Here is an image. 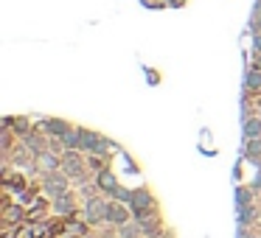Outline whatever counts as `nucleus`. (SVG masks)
<instances>
[{
  "mask_svg": "<svg viewBox=\"0 0 261 238\" xmlns=\"http://www.w3.org/2000/svg\"><path fill=\"white\" fill-rule=\"evenodd\" d=\"M40 129L45 132L48 137H62L65 132L70 129V124H68V121H62V118H45L40 124Z\"/></svg>",
  "mask_w": 261,
  "mask_h": 238,
  "instance_id": "obj_7",
  "label": "nucleus"
},
{
  "mask_svg": "<svg viewBox=\"0 0 261 238\" xmlns=\"http://www.w3.org/2000/svg\"><path fill=\"white\" fill-rule=\"evenodd\" d=\"M255 68H261V53H258V56H255Z\"/></svg>",
  "mask_w": 261,
  "mask_h": 238,
  "instance_id": "obj_23",
  "label": "nucleus"
},
{
  "mask_svg": "<svg viewBox=\"0 0 261 238\" xmlns=\"http://www.w3.org/2000/svg\"><path fill=\"white\" fill-rule=\"evenodd\" d=\"M253 48H255V51L261 53V31H258V34H255V37H253Z\"/></svg>",
  "mask_w": 261,
  "mask_h": 238,
  "instance_id": "obj_20",
  "label": "nucleus"
},
{
  "mask_svg": "<svg viewBox=\"0 0 261 238\" xmlns=\"http://www.w3.org/2000/svg\"><path fill=\"white\" fill-rule=\"evenodd\" d=\"M244 154H247V160H253V163H261V137H247Z\"/></svg>",
  "mask_w": 261,
  "mask_h": 238,
  "instance_id": "obj_13",
  "label": "nucleus"
},
{
  "mask_svg": "<svg viewBox=\"0 0 261 238\" xmlns=\"http://www.w3.org/2000/svg\"><path fill=\"white\" fill-rule=\"evenodd\" d=\"M54 210H57L59 216H68V219H70V216L76 213V199H73V193L68 191V193H62V196L54 199Z\"/></svg>",
  "mask_w": 261,
  "mask_h": 238,
  "instance_id": "obj_8",
  "label": "nucleus"
},
{
  "mask_svg": "<svg viewBox=\"0 0 261 238\" xmlns=\"http://www.w3.org/2000/svg\"><path fill=\"white\" fill-rule=\"evenodd\" d=\"M25 219V210L17 207V204H12V207H6V224H14V221H23Z\"/></svg>",
  "mask_w": 261,
  "mask_h": 238,
  "instance_id": "obj_16",
  "label": "nucleus"
},
{
  "mask_svg": "<svg viewBox=\"0 0 261 238\" xmlns=\"http://www.w3.org/2000/svg\"><path fill=\"white\" fill-rule=\"evenodd\" d=\"M107 204L110 202H104L101 196H90L87 199V204H85V216H82V219L87 221V224H98V221H104L107 219Z\"/></svg>",
  "mask_w": 261,
  "mask_h": 238,
  "instance_id": "obj_4",
  "label": "nucleus"
},
{
  "mask_svg": "<svg viewBox=\"0 0 261 238\" xmlns=\"http://www.w3.org/2000/svg\"><path fill=\"white\" fill-rule=\"evenodd\" d=\"M242 238H258V235H253V232H242Z\"/></svg>",
  "mask_w": 261,
  "mask_h": 238,
  "instance_id": "obj_22",
  "label": "nucleus"
},
{
  "mask_svg": "<svg viewBox=\"0 0 261 238\" xmlns=\"http://www.w3.org/2000/svg\"><path fill=\"white\" fill-rule=\"evenodd\" d=\"M132 219V207L126 202H110L107 204V219L104 221H110V224H115V227H121V224H126V221Z\"/></svg>",
  "mask_w": 261,
  "mask_h": 238,
  "instance_id": "obj_5",
  "label": "nucleus"
},
{
  "mask_svg": "<svg viewBox=\"0 0 261 238\" xmlns=\"http://www.w3.org/2000/svg\"><path fill=\"white\" fill-rule=\"evenodd\" d=\"M244 87L247 90H261V68H250L247 70V76H244Z\"/></svg>",
  "mask_w": 261,
  "mask_h": 238,
  "instance_id": "obj_14",
  "label": "nucleus"
},
{
  "mask_svg": "<svg viewBox=\"0 0 261 238\" xmlns=\"http://www.w3.org/2000/svg\"><path fill=\"white\" fill-rule=\"evenodd\" d=\"M244 137H261V118H244Z\"/></svg>",
  "mask_w": 261,
  "mask_h": 238,
  "instance_id": "obj_15",
  "label": "nucleus"
},
{
  "mask_svg": "<svg viewBox=\"0 0 261 238\" xmlns=\"http://www.w3.org/2000/svg\"><path fill=\"white\" fill-rule=\"evenodd\" d=\"M143 230H141V221L138 219H129L126 224L118 227V238H141Z\"/></svg>",
  "mask_w": 261,
  "mask_h": 238,
  "instance_id": "obj_10",
  "label": "nucleus"
},
{
  "mask_svg": "<svg viewBox=\"0 0 261 238\" xmlns=\"http://www.w3.org/2000/svg\"><path fill=\"white\" fill-rule=\"evenodd\" d=\"M3 124H6V129H14L20 137H23V135H29V132H31L29 118H12V115H9V118H3Z\"/></svg>",
  "mask_w": 261,
  "mask_h": 238,
  "instance_id": "obj_11",
  "label": "nucleus"
},
{
  "mask_svg": "<svg viewBox=\"0 0 261 238\" xmlns=\"http://www.w3.org/2000/svg\"><path fill=\"white\" fill-rule=\"evenodd\" d=\"M141 230H143V238H158L160 235V219L152 216V219L141 221Z\"/></svg>",
  "mask_w": 261,
  "mask_h": 238,
  "instance_id": "obj_12",
  "label": "nucleus"
},
{
  "mask_svg": "<svg viewBox=\"0 0 261 238\" xmlns=\"http://www.w3.org/2000/svg\"><path fill=\"white\" fill-rule=\"evenodd\" d=\"M253 219H255V207H250V204L242 207V224H250Z\"/></svg>",
  "mask_w": 261,
  "mask_h": 238,
  "instance_id": "obj_19",
  "label": "nucleus"
},
{
  "mask_svg": "<svg viewBox=\"0 0 261 238\" xmlns=\"http://www.w3.org/2000/svg\"><path fill=\"white\" fill-rule=\"evenodd\" d=\"M129 207H132V219H138V221H146V219H152V216H158V210H154V196L146 188L132 191Z\"/></svg>",
  "mask_w": 261,
  "mask_h": 238,
  "instance_id": "obj_1",
  "label": "nucleus"
},
{
  "mask_svg": "<svg viewBox=\"0 0 261 238\" xmlns=\"http://www.w3.org/2000/svg\"><path fill=\"white\" fill-rule=\"evenodd\" d=\"M68 188H70V176L65 171H51V174L42 176V193H48L51 199L68 193Z\"/></svg>",
  "mask_w": 261,
  "mask_h": 238,
  "instance_id": "obj_3",
  "label": "nucleus"
},
{
  "mask_svg": "<svg viewBox=\"0 0 261 238\" xmlns=\"http://www.w3.org/2000/svg\"><path fill=\"white\" fill-rule=\"evenodd\" d=\"M96 182H98V188H101V193H115L118 191V180H115L113 168H101L98 176H96Z\"/></svg>",
  "mask_w": 261,
  "mask_h": 238,
  "instance_id": "obj_9",
  "label": "nucleus"
},
{
  "mask_svg": "<svg viewBox=\"0 0 261 238\" xmlns=\"http://www.w3.org/2000/svg\"><path fill=\"white\" fill-rule=\"evenodd\" d=\"M250 193H253V191H250V188H242V191H239V196H236V204H239V210L244 207V202H250V199H253V196H250Z\"/></svg>",
  "mask_w": 261,
  "mask_h": 238,
  "instance_id": "obj_18",
  "label": "nucleus"
},
{
  "mask_svg": "<svg viewBox=\"0 0 261 238\" xmlns=\"http://www.w3.org/2000/svg\"><path fill=\"white\" fill-rule=\"evenodd\" d=\"M37 168H40L42 174L62 171V154H57V152H51V148H45L42 154H37Z\"/></svg>",
  "mask_w": 261,
  "mask_h": 238,
  "instance_id": "obj_6",
  "label": "nucleus"
},
{
  "mask_svg": "<svg viewBox=\"0 0 261 238\" xmlns=\"http://www.w3.org/2000/svg\"><path fill=\"white\" fill-rule=\"evenodd\" d=\"M87 165H90V163H87V160L82 157L79 152H65V154H62V171L70 176V180H76V182H79V185L87 180V176H85Z\"/></svg>",
  "mask_w": 261,
  "mask_h": 238,
  "instance_id": "obj_2",
  "label": "nucleus"
},
{
  "mask_svg": "<svg viewBox=\"0 0 261 238\" xmlns=\"http://www.w3.org/2000/svg\"><path fill=\"white\" fill-rule=\"evenodd\" d=\"M113 199H118V202H126V204H129V202H132V191H126V188H118V191L113 193Z\"/></svg>",
  "mask_w": 261,
  "mask_h": 238,
  "instance_id": "obj_17",
  "label": "nucleus"
},
{
  "mask_svg": "<svg viewBox=\"0 0 261 238\" xmlns=\"http://www.w3.org/2000/svg\"><path fill=\"white\" fill-rule=\"evenodd\" d=\"M255 17H261V0L255 3Z\"/></svg>",
  "mask_w": 261,
  "mask_h": 238,
  "instance_id": "obj_21",
  "label": "nucleus"
}]
</instances>
